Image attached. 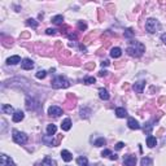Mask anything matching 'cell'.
I'll return each instance as SVG.
<instances>
[{
	"label": "cell",
	"mask_w": 166,
	"mask_h": 166,
	"mask_svg": "<svg viewBox=\"0 0 166 166\" xmlns=\"http://www.w3.org/2000/svg\"><path fill=\"white\" fill-rule=\"evenodd\" d=\"M126 52L132 57H140V56H143V53L145 52V47L143 43L135 40V42H131V43L128 44Z\"/></svg>",
	"instance_id": "6da1fadb"
},
{
	"label": "cell",
	"mask_w": 166,
	"mask_h": 166,
	"mask_svg": "<svg viewBox=\"0 0 166 166\" xmlns=\"http://www.w3.org/2000/svg\"><path fill=\"white\" fill-rule=\"evenodd\" d=\"M51 86L53 87V88H68L69 86H70V82H69L68 78L62 77V75H57L55 77L52 81H51Z\"/></svg>",
	"instance_id": "7a4b0ae2"
},
{
	"label": "cell",
	"mask_w": 166,
	"mask_h": 166,
	"mask_svg": "<svg viewBox=\"0 0 166 166\" xmlns=\"http://www.w3.org/2000/svg\"><path fill=\"white\" fill-rule=\"evenodd\" d=\"M160 22L157 20H154V18H148L145 22V30L148 31L149 34H154V33H157V31L160 30Z\"/></svg>",
	"instance_id": "3957f363"
},
{
	"label": "cell",
	"mask_w": 166,
	"mask_h": 166,
	"mask_svg": "<svg viewBox=\"0 0 166 166\" xmlns=\"http://www.w3.org/2000/svg\"><path fill=\"white\" fill-rule=\"evenodd\" d=\"M12 138H13V141H15L16 144L22 145V144H26V143H27V135H26L25 132H22V131L13 130Z\"/></svg>",
	"instance_id": "277c9868"
},
{
	"label": "cell",
	"mask_w": 166,
	"mask_h": 166,
	"mask_svg": "<svg viewBox=\"0 0 166 166\" xmlns=\"http://www.w3.org/2000/svg\"><path fill=\"white\" fill-rule=\"evenodd\" d=\"M48 114L51 117L57 118V117H60L62 114V109L60 107H56V105H52V107H49V109H48Z\"/></svg>",
	"instance_id": "5b68a950"
},
{
	"label": "cell",
	"mask_w": 166,
	"mask_h": 166,
	"mask_svg": "<svg viewBox=\"0 0 166 166\" xmlns=\"http://www.w3.org/2000/svg\"><path fill=\"white\" fill-rule=\"evenodd\" d=\"M136 165V157L132 154H126L123 157V166H135Z\"/></svg>",
	"instance_id": "8992f818"
},
{
	"label": "cell",
	"mask_w": 166,
	"mask_h": 166,
	"mask_svg": "<svg viewBox=\"0 0 166 166\" xmlns=\"http://www.w3.org/2000/svg\"><path fill=\"white\" fill-rule=\"evenodd\" d=\"M21 68L24 69V70H31V69L34 68V61L30 58H24L21 62Z\"/></svg>",
	"instance_id": "52a82bcc"
},
{
	"label": "cell",
	"mask_w": 166,
	"mask_h": 166,
	"mask_svg": "<svg viewBox=\"0 0 166 166\" xmlns=\"http://www.w3.org/2000/svg\"><path fill=\"white\" fill-rule=\"evenodd\" d=\"M127 126L131 128V130H139V128L141 127L140 125H139V122L136 121L135 118H132V117H130L127 119Z\"/></svg>",
	"instance_id": "ba28073f"
},
{
	"label": "cell",
	"mask_w": 166,
	"mask_h": 166,
	"mask_svg": "<svg viewBox=\"0 0 166 166\" xmlns=\"http://www.w3.org/2000/svg\"><path fill=\"white\" fill-rule=\"evenodd\" d=\"M0 160H2V166H16L15 162H13V160L11 157H8L7 154H2V157H0Z\"/></svg>",
	"instance_id": "9c48e42d"
},
{
	"label": "cell",
	"mask_w": 166,
	"mask_h": 166,
	"mask_svg": "<svg viewBox=\"0 0 166 166\" xmlns=\"http://www.w3.org/2000/svg\"><path fill=\"white\" fill-rule=\"evenodd\" d=\"M38 107H39L38 101H35L34 99H30V98L26 99V108L29 109V110H35Z\"/></svg>",
	"instance_id": "30bf717a"
},
{
	"label": "cell",
	"mask_w": 166,
	"mask_h": 166,
	"mask_svg": "<svg viewBox=\"0 0 166 166\" xmlns=\"http://www.w3.org/2000/svg\"><path fill=\"white\" fill-rule=\"evenodd\" d=\"M25 118V114L24 112H21V110H17V112L13 113V116H12V119H13V122H21L22 119Z\"/></svg>",
	"instance_id": "8fae6325"
},
{
	"label": "cell",
	"mask_w": 166,
	"mask_h": 166,
	"mask_svg": "<svg viewBox=\"0 0 166 166\" xmlns=\"http://www.w3.org/2000/svg\"><path fill=\"white\" fill-rule=\"evenodd\" d=\"M18 62H22L21 61V57L18 55H15V56H11L8 60H7V64L8 65H17Z\"/></svg>",
	"instance_id": "7c38bea8"
},
{
	"label": "cell",
	"mask_w": 166,
	"mask_h": 166,
	"mask_svg": "<svg viewBox=\"0 0 166 166\" xmlns=\"http://www.w3.org/2000/svg\"><path fill=\"white\" fill-rule=\"evenodd\" d=\"M42 166H57V162L52 157H48L47 156V157L42 161Z\"/></svg>",
	"instance_id": "4fadbf2b"
},
{
	"label": "cell",
	"mask_w": 166,
	"mask_h": 166,
	"mask_svg": "<svg viewBox=\"0 0 166 166\" xmlns=\"http://www.w3.org/2000/svg\"><path fill=\"white\" fill-rule=\"evenodd\" d=\"M121 55H122V49L119 47H114V48L110 49V57L118 58V57H121Z\"/></svg>",
	"instance_id": "5bb4252c"
},
{
	"label": "cell",
	"mask_w": 166,
	"mask_h": 166,
	"mask_svg": "<svg viewBox=\"0 0 166 166\" xmlns=\"http://www.w3.org/2000/svg\"><path fill=\"white\" fill-rule=\"evenodd\" d=\"M71 128V119L70 118H65L61 123V130L64 131H69Z\"/></svg>",
	"instance_id": "9a60e30c"
},
{
	"label": "cell",
	"mask_w": 166,
	"mask_h": 166,
	"mask_svg": "<svg viewBox=\"0 0 166 166\" xmlns=\"http://www.w3.org/2000/svg\"><path fill=\"white\" fill-rule=\"evenodd\" d=\"M61 157H62V160L65 161V162H70V161L73 160V154L69 151L64 149V151H61Z\"/></svg>",
	"instance_id": "2e32d148"
},
{
	"label": "cell",
	"mask_w": 166,
	"mask_h": 166,
	"mask_svg": "<svg viewBox=\"0 0 166 166\" xmlns=\"http://www.w3.org/2000/svg\"><path fill=\"white\" fill-rule=\"evenodd\" d=\"M144 87H145V82L140 81V82H138L134 85V90H135V92H138V94H141L143 90H144Z\"/></svg>",
	"instance_id": "e0dca14e"
},
{
	"label": "cell",
	"mask_w": 166,
	"mask_h": 166,
	"mask_svg": "<svg viewBox=\"0 0 166 166\" xmlns=\"http://www.w3.org/2000/svg\"><path fill=\"white\" fill-rule=\"evenodd\" d=\"M99 96H100L101 100H105V101L109 100V98H110V96H109V92H108L107 88H100V90H99Z\"/></svg>",
	"instance_id": "ac0fdd59"
},
{
	"label": "cell",
	"mask_w": 166,
	"mask_h": 166,
	"mask_svg": "<svg viewBox=\"0 0 166 166\" xmlns=\"http://www.w3.org/2000/svg\"><path fill=\"white\" fill-rule=\"evenodd\" d=\"M147 145H148L149 148H153V147L157 145V139H156L154 136L149 135L148 138H147Z\"/></svg>",
	"instance_id": "d6986e66"
},
{
	"label": "cell",
	"mask_w": 166,
	"mask_h": 166,
	"mask_svg": "<svg viewBox=\"0 0 166 166\" xmlns=\"http://www.w3.org/2000/svg\"><path fill=\"white\" fill-rule=\"evenodd\" d=\"M56 131H57L56 125L51 123V125H48V126H47V135H49V136H53L55 134H56Z\"/></svg>",
	"instance_id": "ffe728a7"
},
{
	"label": "cell",
	"mask_w": 166,
	"mask_h": 166,
	"mask_svg": "<svg viewBox=\"0 0 166 166\" xmlns=\"http://www.w3.org/2000/svg\"><path fill=\"white\" fill-rule=\"evenodd\" d=\"M116 116H117L118 118L127 117V110L125 109V108H117V109H116Z\"/></svg>",
	"instance_id": "44dd1931"
},
{
	"label": "cell",
	"mask_w": 166,
	"mask_h": 166,
	"mask_svg": "<svg viewBox=\"0 0 166 166\" xmlns=\"http://www.w3.org/2000/svg\"><path fill=\"white\" fill-rule=\"evenodd\" d=\"M2 110L4 114H12L13 113V107L9 104H3L2 105Z\"/></svg>",
	"instance_id": "7402d4cb"
},
{
	"label": "cell",
	"mask_w": 166,
	"mask_h": 166,
	"mask_svg": "<svg viewBox=\"0 0 166 166\" xmlns=\"http://www.w3.org/2000/svg\"><path fill=\"white\" fill-rule=\"evenodd\" d=\"M43 141L47 144L48 147H56L57 144L53 141V139H52V136H49V135H47V136H44L43 138Z\"/></svg>",
	"instance_id": "603a6c76"
},
{
	"label": "cell",
	"mask_w": 166,
	"mask_h": 166,
	"mask_svg": "<svg viewBox=\"0 0 166 166\" xmlns=\"http://www.w3.org/2000/svg\"><path fill=\"white\" fill-rule=\"evenodd\" d=\"M141 166H153V161H152L149 157H143L140 161Z\"/></svg>",
	"instance_id": "cb8c5ba5"
},
{
	"label": "cell",
	"mask_w": 166,
	"mask_h": 166,
	"mask_svg": "<svg viewBox=\"0 0 166 166\" xmlns=\"http://www.w3.org/2000/svg\"><path fill=\"white\" fill-rule=\"evenodd\" d=\"M77 164L79 166H86V165H88V160H87V157H85V156H81V157L77 158Z\"/></svg>",
	"instance_id": "d4e9b609"
},
{
	"label": "cell",
	"mask_w": 166,
	"mask_h": 166,
	"mask_svg": "<svg viewBox=\"0 0 166 166\" xmlns=\"http://www.w3.org/2000/svg\"><path fill=\"white\" fill-rule=\"evenodd\" d=\"M52 22L55 25H62V22H64V17L61 15H58V16H55L52 17Z\"/></svg>",
	"instance_id": "484cf974"
},
{
	"label": "cell",
	"mask_w": 166,
	"mask_h": 166,
	"mask_svg": "<svg viewBox=\"0 0 166 166\" xmlns=\"http://www.w3.org/2000/svg\"><path fill=\"white\" fill-rule=\"evenodd\" d=\"M107 144V140L104 139V138H99V139H96L95 141H94V145L95 147H103V145H105Z\"/></svg>",
	"instance_id": "4316f807"
},
{
	"label": "cell",
	"mask_w": 166,
	"mask_h": 166,
	"mask_svg": "<svg viewBox=\"0 0 166 166\" xmlns=\"http://www.w3.org/2000/svg\"><path fill=\"white\" fill-rule=\"evenodd\" d=\"M26 25H27V26H31L33 29H36L39 24H38V21H35V20H34V18H29V20L26 21Z\"/></svg>",
	"instance_id": "83f0119b"
},
{
	"label": "cell",
	"mask_w": 166,
	"mask_h": 166,
	"mask_svg": "<svg viewBox=\"0 0 166 166\" xmlns=\"http://www.w3.org/2000/svg\"><path fill=\"white\" fill-rule=\"evenodd\" d=\"M90 114H91V110H90L88 108H85V109L81 110V116H82V118H88Z\"/></svg>",
	"instance_id": "f1b7e54d"
},
{
	"label": "cell",
	"mask_w": 166,
	"mask_h": 166,
	"mask_svg": "<svg viewBox=\"0 0 166 166\" xmlns=\"http://www.w3.org/2000/svg\"><path fill=\"white\" fill-rule=\"evenodd\" d=\"M134 35H135V33L132 31V29H126V30H125V38L130 39V38H132Z\"/></svg>",
	"instance_id": "f546056e"
},
{
	"label": "cell",
	"mask_w": 166,
	"mask_h": 166,
	"mask_svg": "<svg viewBox=\"0 0 166 166\" xmlns=\"http://www.w3.org/2000/svg\"><path fill=\"white\" fill-rule=\"evenodd\" d=\"M96 82V79L94 77H86L85 79H83V83L85 85H92V83H95Z\"/></svg>",
	"instance_id": "4dcf8cb0"
},
{
	"label": "cell",
	"mask_w": 166,
	"mask_h": 166,
	"mask_svg": "<svg viewBox=\"0 0 166 166\" xmlns=\"http://www.w3.org/2000/svg\"><path fill=\"white\" fill-rule=\"evenodd\" d=\"M35 77L38 78V79H43V78L47 77V71H45V70H39V71L35 74Z\"/></svg>",
	"instance_id": "1f68e13d"
},
{
	"label": "cell",
	"mask_w": 166,
	"mask_h": 166,
	"mask_svg": "<svg viewBox=\"0 0 166 166\" xmlns=\"http://www.w3.org/2000/svg\"><path fill=\"white\" fill-rule=\"evenodd\" d=\"M78 29H79V30H86L87 29V24H86V22H83V21H79V22H78Z\"/></svg>",
	"instance_id": "d6a6232c"
},
{
	"label": "cell",
	"mask_w": 166,
	"mask_h": 166,
	"mask_svg": "<svg viewBox=\"0 0 166 166\" xmlns=\"http://www.w3.org/2000/svg\"><path fill=\"white\" fill-rule=\"evenodd\" d=\"M110 154H112V151H109V149H104L101 152V156H103V157H110Z\"/></svg>",
	"instance_id": "836d02e7"
},
{
	"label": "cell",
	"mask_w": 166,
	"mask_h": 166,
	"mask_svg": "<svg viewBox=\"0 0 166 166\" xmlns=\"http://www.w3.org/2000/svg\"><path fill=\"white\" fill-rule=\"evenodd\" d=\"M45 34H47V35H55V34H56V30H55V29H47V30H45Z\"/></svg>",
	"instance_id": "e575fe53"
},
{
	"label": "cell",
	"mask_w": 166,
	"mask_h": 166,
	"mask_svg": "<svg viewBox=\"0 0 166 166\" xmlns=\"http://www.w3.org/2000/svg\"><path fill=\"white\" fill-rule=\"evenodd\" d=\"M125 147V143H122V141H118L117 144H116V149H122Z\"/></svg>",
	"instance_id": "d590c367"
},
{
	"label": "cell",
	"mask_w": 166,
	"mask_h": 166,
	"mask_svg": "<svg viewBox=\"0 0 166 166\" xmlns=\"http://www.w3.org/2000/svg\"><path fill=\"white\" fill-rule=\"evenodd\" d=\"M68 36H69V39H71V40L77 39V34H68Z\"/></svg>",
	"instance_id": "8d00e7d4"
},
{
	"label": "cell",
	"mask_w": 166,
	"mask_h": 166,
	"mask_svg": "<svg viewBox=\"0 0 166 166\" xmlns=\"http://www.w3.org/2000/svg\"><path fill=\"white\" fill-rule=\"evenodd\" d=\"M99 75H100V77H105V75H108V71H107V70H101V71L99 73Z\"/></svg>",
	"instance_id": "74e56055"
},
{
	"label": "cell",
	"mask_w": 166,
	"mask_h": 166,
	"mask_svg": "<svg viewBox=\"0 0 166 166\" xmlns=\"http://www.w3.org/2000/svg\"><path fill=\"white\" fill-rule=\"evenodd\" d=\"M110 160H112V161H116L118 157H117V154H114V153H112V154H110V157H109Z\"/></svg>",
	"instance_id": "f35d334b"
},
{
	"label": "cell",
	"mask_w": 166,
	"mask_h": 166,
	"mask_svg": "<svg viewBox=\"0 0 166 166\" xmlns=\"http://www.w3.org/2000/svg\"><path fill=\"white\" fill-rule=\"evenodd\" d=\"M108 65H109V61H108V60H104V61L101 62V66H103V68H104V66H108Z\"/></svg>",
	"instance_id": "ab89813d"
},
{
	"label": "cell",
	"mask_w": 166,
	"mask_h": 166,
	"mask_svg": "<svg viewBox=\"0 0 166 166\" xmlns=\"http://www.w3.org/2000/svg\"><path fill=\"white\" fill-rule=\"evenodd\" d=\"M161 40H162L164 44L166 45V34H162V35H161Z\"/></svg>",
	"instance_id": "60d3db41"
},
{
	"label": "cell",
	"mask_w": 166,
	"mask_h": 166,
	"mask_svg": "<svg viewBox=\"0 0 166 166\" xmlns=\"http://www.w3.org/2000/svg\"><path fill=\"white\" fill-rule=\"evenodd\" d=\"M87 68H88V69H94L95 68V64H90V65H87Z\"/></svg>",
	"instance_id": "b9f144b4"
},
{
	"label": "cell",
	"mask_w": 166,
	"mask_h": 166,
	"mask_svg": "<svg viewBox=\"0 0 166 166\" xmlns=\"http://www.w3.org/2000/svg\"><path fill=\"white\" fill-rule=\"evenodd\" d=\"M86 166H88V165H86Z\"/></svg>",
	"instance_id": "7bdbcfd3"
}]
</instances>
